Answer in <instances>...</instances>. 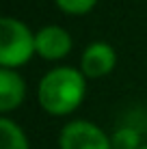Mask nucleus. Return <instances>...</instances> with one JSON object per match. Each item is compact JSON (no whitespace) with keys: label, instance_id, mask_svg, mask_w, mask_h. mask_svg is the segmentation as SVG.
Here are the masks:
<instances>
[{"label":"nucleus","instance_id":"obj_1","mask_svg":"<svg viewBox=\"0 0 147 149\" xmlns=\"http://www.w3.org/2000/svg\"><path fill=\"white\" fill-rule=\"evenodd\" d=\"M87 76L80 67L56 65L41 76L37 84V102L50 117H69L87 100Z\"/></svg>","mask_w":147,"mask_h":149},{"label":"nucleus","instance_id":"obj_2","mask_svg":"<svg viewBox=\"0 0 147 149\" xmlns=\"http://www.w3.org/2000/svg\"><path fill=\"white\" fill-rule=\"evenodd\" d=\"M37 54L35 33L26 22L11 15L0 19V67L20 69Z\"/></svg>","mask_w":147,"mask_h":149},{"label":"nucleus","instance_id":"obj_3","mask_svg":"<svg viewBox=\"0 0 147 149\" xmlns=\"http://www.w3.org/2000/svg\"><path fill=\"white\" fill-rule=\"evenodd\" d=\"M59 149H113V141L98 123L69 119L59 132Z\"/></svg>","mask_w":147,"mask_h":149},{"label":"nucleus","instance_id":"obj_4","mask_svg":"<svg viewBox=\"0 0 147 149\" xmlns=\"http://www.w3.org/2000/svg\"><path fill=\"white\" fill-rule=\"evenodd\" d=\"M35 45H37V56L50 63L67 58L74 48V39L67 28L59 24H45L35 33Z\"/></svg>","mask_w":147,"mask_h":149},{"label":"nucleus","instance_id":"obj_5","mask_svg":"<svg viewBox=\"0 0 147 149\" xmlns=\"http://www.w3.org/2000/svg\"><path fill=\"white\" fill-rule=\"evenodd\" d=\"M78 67L89 80L106 78L117 67V52L108 41H91L80 54Z\"/></svg>","mask_w":147,"mask_h":149},{"label":"nucleus","instance_id":"obj_6","mask_svg":"<svg viewBox=\"0 0 147 149\" xmlns=\"http://www.w3.org/2000/svg\"><path fill=\"white\" fill-rule=\"evenodd\" d=\"M26 93L28 86L20 69L0 67V112L2 115L17 110L26 100Z\"/></svg>","mask_w":147,"mask_h":149},{"label":"nucleus","instance_id":"obj_7","mask_svg":"<svg viewBox=\"0 0 147 149\" xmlns=\"http://www.w3.org/2000/svg\"><path fill=\"white\" fill-rule=\"evenodd\" d=\"M0 149H30L24 127L11 117H0Z\"/></svg>","mask_w":147,"mask_h":149},{"label":"nucleus","instance_id":"obj_8","mask_svg":"<svg viewBox=\"0 0 147 149\" xmlns=\"http://www.w3.org/2000/svg\"><path fill=\"white\" fill-rule=\"evenodd\" d=\"M113 149H139L143 145V136L141 132L132 125H121L110 134Z\"/></svg>","mask_w":147,"mask_h":149},{"label":"nucleus","instance_id":"obj_9","mask_svg":"<svg viewBox=\"0 0 147 149\" xmlns=\"http://www.w3.org/2000/svg\"><path fill=\"white\" fill-rule=\"evenodd\" d=\"M54 4H56L59 11H63L65 15L80 17V15H87V13L93 11L98 0H54Z\"/></svg>","mask_w":147,"mask_h":149},{"label":"nucleus","instance_id":"obj_10","mask_svg":"<svg viewBox=\"0 0 147 149\" xmlns=\"http://www.w3.org/2000/svg\"><path fill=\"white\" fill-rule=\"evenodd\" d=\"M139 149H147V143H143V145H141Z\"/></svg>","mask_w":147,"mask_h":149}]
</instances>
